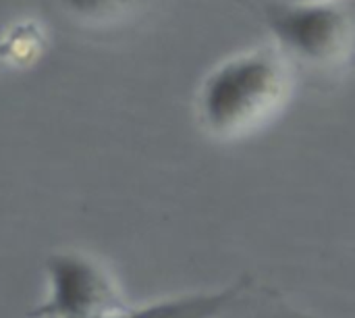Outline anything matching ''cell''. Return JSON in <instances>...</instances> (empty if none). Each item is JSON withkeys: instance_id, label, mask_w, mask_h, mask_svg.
<instances>
[{"instance_id": "6da1fadb", "label": "cell", "mask_w": 355, "mask_h": 318, "mask_svg": "<svg viewBox=\"0 0 355 318\" xmlns=\"http://www.w3.org/2000/svg\"><path fill=\"white\" fill-rule=\"evenodd\" d=\"M287 94V54L279 46H258L223 60L204 77L198 119L212 137L233 142L266 125Z\"/></svg>"}, {"instance_id": "7a4b0ae2", "label": "cell", "mask_w": 355, "mask_h": 318, "mask_svg": "<svg viewBox=\"0 0 355 318\" xmlns=\"http://www.w3.org/2000/svg\"><path fill=\"white\" fill-rule=\"evenodd\" d=\"M48 294L35 318H114L127 308L106 269L79 252H56L46 262Z\"/></svg>"}, {"instance_id": "3957f363", "label": "cell", "mask_w": 355, "mask_h": 318, "mask_svg": "<svg viewBox=\"0 0 355 318\" xmlns=\"http://www.w3.org/2000/svg\"><path fill=\"white\" fill-rule=\"evenodd\" d=\"M268 23L285 54L312 65L337 60L352 40L347 12L329 0L279 4L270 10Z\"/></svg>"}, {"instance_id": "277c9868", "label": "cell", "mask_w": 355, "mask_h": 318, "mask_svg": "<svg viewBox=\"0 0 355 318\" xmlns=\"http://www.w3.org/2000/svg\"><path fill=\"white\" fill-rule=\"evenodd\" d=\"M243 285L216 290V292H193L160 298L141 306L125 308L114 318H225L237 304Z\"/></svg>"}, {"instance_id": "5b68a950", "label": "cell", "mask_w": 355, "mask_h": 318, "mask_svg": "<svg viewBox=\"0 0 355 318\" xmlns=\"http://www.w3.org/2000/svg\"><path fill=\"white\" fill-rule=\"evenodd\" d=\"M64 10L85 23H108L121 17L133 0H60Z\"/></svg>"}, {"instance_id": "8992f818", "label": "cell", "mask_w": 355, "mask_h": 318, "mask_svg": "<svg viewBox=\"0 0 355 318\" xmlns=\"http://www.w3.org/2000/svg\"><path fill=\"white\" fill-rule=\"evenodd\" d=\"M287 2H318V0H287ZM329 2H337V0H329Z\"/></svg>"}]
</instances>
